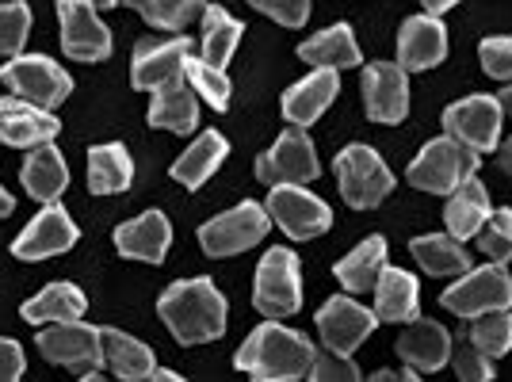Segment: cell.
I'll use <instances>...</instances> for the list:
<instances>
[{
  "instance_id": "1",
  "label": "cell",
  "mask_w": 512,
  "mask_h": 382,
  "mask_svg": "<svg viewBox=\"0 0 512 382\" xmlns=\"http://www.w3.org/2000/svg\"><path fill=\"white\" fill-rule=\"evenodd\" d=\"M234 363L245 375L264 382L302 379V375H310L314 344L302 337V333H295V329L279 325L276 318H268L264 325H256L253 333H249V340L237 348Z\"/></svg>"
},
{
  "instance_id": "2",
  "label": "cell",
  "mask_w": 512,
  "mask_h": 382,
  "mask_svg": "<svg viewBox=\"0 0 512 382\" xmlns=\"http://www.w3.org/2000/svg\"><path fill=\"white\" fill-rule=\"evenodd\" d=\"M157 314L180 344H207L226 333V298L211 279H180L157 302Z\"/></svg>"
},
{
  "instance_id": "3",
  "label": "cell",
  "mask_w": 512,
  "mask_h": 382,
  "mask_svg": "<svg viewBox=\"0 0 512 382\" xmlns=\"http://www.w3.org/2000/svg\"><path fill=\"white\" fill-rule=\"evenodd\" d=\"M478 161H482V153H474L448 134V138L428 142L417 153V161L409 165V184L417 191H428V195H451L467 176L478 172Z\"/></svg>"
},
{
  "instance_id": "4",
  "label": "cell",
  "mask_w": 512,
  "mask_h": 382,
  "mask_svg": "<svg viewBox=\"0 0 512 382\" xmlns=\"http://www.w3.org/2000/svg\"><path fill=\"white\" fill-rule=\"evenodd\" d=\"M39 352L54 367L73 371L77 379H96L104 367V348H100V329L85 321H50V329L39 333Z\"/></svg>"
},
{
  "instance_id": "5",
  "label": "cell",
  "mask_w": 512,
  "mask_h": 382,
  "mask_svg": "<svg viewBox=\"0 0 512 382\" xmlns=\"http://www.w3.org/2000/svg\"><path fill=\"white\" fill-rule=\"evenodd\" d=\"M253 302L264 318H291L302 306V276L299 256L291 249H268L256 268Z\"/></svg>"
},
{
  "instance_id": "6",
  "label": "cell",
  "mask_w": 512,
  "mask_h": 382,
  "mask_svg": "<svg viewBox=\"0 0 512 382\" xmlns=\"http://www.w3.org/2000/svg\"><path fill=\"white\" fill-rule=\"evenodd\" d=\"M337 180H341L344 203L356 207V211L379 207L394 191V176L386 169V161L371 146H360V142L337 153Z\"/></svg>"
},
{
  "instance_id": "7",
  "label": "cell",
  "mask_w": 512,
  "mask_h": 382,
  "mask_svg": "<svg viewBox=\"0 0 512 382\" xmlns=\"http://www.w3.org/2000/svg\"><path fill=\"white\" fill-rule=\"evenodd\" d=\"M0 81L8 85L12 96L20 100H31V104L54 111L58 104L69 100L73 92V81L58 62L50 58H39V54H23V58H12V62L0 69Z\"/></svg>"
},
{
  "instance_id": "8",
  "label": "cell",
  "mask_w": 512,
  "mask_h": 382,
  "mask_svg": "<svg viewBox=\"0 0 512 382\" xmlns=\"http://www.w3.org/2000/svg\"><path fill=\"white\" fill-rule=\"evenodd\" d=\"M318 176V149H314V142L306 138L302 127L283 130L276 138V146L256 157V180H264L268 188H276V184H302L306 188Z\"/></svg>"
},
{
  "instance_id": "9",
  "label": "cell",
  "mask_w": 512,
  "mask_h": 382,
  "mask_svg": "<svg viewBox=\"0 0 512 382\" xmlns=\"http://www.w3.org/2000/svg\"><path fill=\"white\" fill-rule=\"evenodd\" d=\"M268 226H272V214L260 203H241L234 211L211 218L203 230H199V245L207 256H237L245 249H253L256 241L268 237Z\"/></svg>"
},
{
  "instance_id": "10",
  "label": "cell",
  "mask_w": 512,
  "mask_h": 382,
  "mask_svg": "<svg viewBox=\"0 0 512 382\" xmlns=\"http://www.w3.org/2000/svg\"><path fill=\"white\" fill-rule=\"evenodd\" d=\"M440 302L459 318H478V314H490V310H505V306H512V279L497 260L490 268H474V272L467 268L463 279L451 283Z\"/></svg>"
},
{
  "instance_id": "11",
  "label": "cell",
  "mask_w": 512,
  "mask_h": 382,
  "mask_svg": "<svg viewBox=\"0 0 512 382\" xmlns=\"http://www.w3.org/2000/svg\"><path fill=\"white\" fill-rule=\"evenodd\" d=\"M264 207H268L279 230L287 237H295V241H310V237L325 234L333 226V211L302 184H276Z\"/></svg>"
},
{
  "instance_id": "12",
  "label": "cell",
  "mask_w": 512,
  "mask_h": 382,
  "mask_svg": "<svg viewBox=\"0 0 512 382\" xmlns=\"http://www.w3.org/2000/svg\"><path fill=\"white\" fill-rule=\"evenodd\" d=\"M62 20V50L77 62H104L111 54V31H107L92 0H58Z\"/></svg>"
},
{
  "instance_id": "13",
  "label": "cell",
  "mask_w": 512,
  "mask_h": 382,
  "mask_svg": "<svg viewBox=\"0 0 512 382\" xmlns=\"http://www.w3.org/2000/svg\"><path fill=\"white\" fill-rule=\"evenodd\" d=\"M444 130L474 153H490L501 142V104L493 96H467L444 111Z\"/></svg>"
},
{
  "instance_id": "14",
  "label": "cell",
  "mask_w": 512,
  "mask_h": 382,
  "mask_svg": "<svg viewBox=\"0 0 512 382\" xmlns=\"http://www.w3.org/2000/svg\"><path fill=\"white\" fill-rule=\"evenodd\" d=\"M77 237L81 234H77L73 218L65 214V207L50 203V207H43V211L35 214V218L27 222V230L12 241V256H20V260H50V256L69 253V249L77 245Z\"/></svg>"
},
{
  "instance_id": "15",
  "label": "cell",
  "mask_w": 512,
  "mask_h": 382,
  "mask_svg": "<svg viewBox=\"0 0 512 382\" xmlns=\"http://www.w3.org/2000/svg\"><path fill=\"white\" fill-rule=\"evenodd\" d=\"M192 58V43L180 35L169 43H138L134 46V62H130V81L142 92H157V88L172 85L184 77V65Z\"/></svg>"
},
{
  "instance_id": "16",
  "label": "cell",
  "mask_w": 512,
  "mask_h": 382,
  "mask_svg": "<svg viewBox=\"0 0 512 382\" xmlns=\"http://www.w3.org/2000/svg\"><path fill=\"white\" fill-rule=\"evenodd\" d=\"M375 310H363L356 298H329L318 310V329L325 348L352 356L363 340L375 333Z\"/></svg>"
},
{
  "instance_id": "17",
  "label": "cell",
  "mask_w": 512,
  "mask_h": 382,
  "mask_svg": "<svg viewBox=\"0 0 512 382\" xmlns=\"http://www.w3.org/2000/svg\"><path fill=\"white\" fill-rule=\"evenodd\" d=\"M363 104L375 123H402L409 115L406 69L394 62H375L363 69Z\"/></svg>"
},
{
  "instance_id": "18",
  "label": "cell",
  "mask_w": 512,
  "mask_h": 382,
  "mask_svg": "<svg viewBox=\"0 0 512 382\" xmlns=\"http://www.w3.org/2000/svg\"><path fill=\"white\" fill-rule=\"evenodd\" d=\"M62 123L46 111V107L20 100V96H4L0 100V142L12 149H35L58 138Z\"/></svg>"
},
{
  "instance_id": "19",
  "label": "cell",
  "mask_w": 512,
  "mask_h": 382,
  "mask_svg": "<svg viewBox=\"0 0 512 382\" xmlns=\"http://www.w3.org/2000/svg\"><path fill=\"white\" fill-rule=\"evenodd\" d=\"M448 54V31L440 16H409L398 31V65L409 73L432 69Z\"/></svg>"
},
{
  "instance_id": "20",
  "label": "cell",
  "mask_w": 512,
  "mask_h": 382,
  "mask_svg": "<svg viewBox=\"0 0 512 382\" xmlns=\"http://www.w3.org/2000/svg\"><path fill=\"white\" fill-rule=\"evenodd\" d=\"M337 88H341L337 69H314L310 77H302L299 85L287 88V96H283V119L291 127L318 123V115H325V107L337 100Z\"/></svg>"
},
{
  "instance_id": "21",
  "label": "cell",
  "mask_w": 512,
  "mask_h": 382,
  "mask_svg": "<svg viewBox=\"0 0 512 382\" xmlns=\"http://www.w3.org/2000/svg\"><path fill=\"white\" fill-rule=\"evenodd\" d=\"M172 245V226L161 211L138 214L134 222H123L115 230V249L127 260H146V264H161Z\"/></svg>"
},
{
  "instance_id": "22",
  "label": "cell",
  "mask_w": 512,
  "mask_h": 382,
  "mask_svg": "<svg viewBox=\"0 0 512 382\" xmlns=\"http://www.w3.org/2000/svg\"><path fill=\"white\" fill-rule=\"evenodd\" d=\"M409 329L398 337V356L406 360V367L421 371V375H432L440 371L444 363L451 360V337L440 321H425L413 318L406 321Z\"/></svg>"
},
{
  "instance_id": "23",
  "label": "cell",
  "mask_w": 512,
  "mask_h": 382,
  "mask_svg": "<svg viewBox=\"0 0 512 382\" xmlns=\"http://www.w3.org/2000/svg\"><path fill=\"white\" fill-rule=\"evenodd\" d=\"M299 58L310 69H352V65L363 62L360 43L352 35L348 23H337V27H325L314 39H306L299 46Z\"/></svg>"
},
{
  "instance_id": "24",
  "label": "cell",
  "mask_w": 512,
  "mask_h": 382,
  "mask_svg": "<svg viewBox=\"0 0 512 382\" xmlns=\"http://www.w3.org/2000/svg\"><path fill=\"white\" fill-rule=\"evenodd\" d=\"M421 306L417 279L402 268H383L375 279V318L379 321H413Z\"/></svg>"
},
{
  "instance_id": "25",
  "label": "cell",
  "mask_w": 512,
  "mask_h": 382,
  "mask_svg": "<svg viewBox=\"0 0 512 382\" xmlns=\"http://www.w3.org/2000/svg\"><path fill=\"white\" fill-rule=\"evenodd\" d=\"M226 153H230V142H226L218 130H203V134L195 138V146H188L176 157V165H172L176 184H184V188H203L214 176V169L226 161Z\"/></svg>"
},
{
  "instance_id": "26",
  "label": "cell",
  "mask_w": 512,
  "mask_h": 382,
  "mask_svg": "<svg viewBox=\"0 0 512 382\" xmlns=\"http://www.w3.org/2000/svg\"><path fill=\"white\" fill-rule=\"evenodd\" d=\"M23 188L31 199H39V203H58V195L65 191L69 184V172H65V161L62 153L43 142V146L31 149V157L23 161Z\"/></svg>"
},
{
  "instance_id": "27",
  "label": "cell",
  "mask_w": 512,
  "mask_h": 382,
  "mask_svg": "<svg viewBox=\"0 0 512 382\" xmlns=\"http://www.w3.org/2000/svg\"><path fill=\"white\" fill-rule=\"evenodd\" d=\"M444 218H448V234L467 241L482 230V222L490 218V195L482 188V180L467 176L459 188L451 191L448 207H444Z\"/></svg>"
},
{
  "instance_id": "28",
  "label": "cell",
  "mask_w": 512,
  "mask_h": 382,
  "mask_svg": "<svg viewBox=\"0 0 512 382\" xmlns=\"http://www.w3.org/2000/svg\"><path fill=\"white\" fill-rule=\"evenodd\" d=\"M134 180V161H130L127 146L107 142V146L88 149V188L92 195H119L130 188Z\"/></svg>"
},
{
  "instance_id": "29",
  "label": "cell",
  "mask_w": 512,
  "mask_h": 382,
  "mask_svg": "<svg viewBox=\"0 0 512 382\" xmlns=\"http://www.w3.org/2000/svg\"><path fill=\"white\" fill-rule=\"evenodd\" d=\"M199 123V104H195V88L184 81L157 88L150 104V127H165L172 134H192Z\"/></svg>"
},
{
  "instance_id": "30",
  "label": "cell",
  "mask_w": 512,
  "mask_h": 382,
  "mask_svg": "<svg viewBox=\"0 0 512 382\" xmlns=\"http://www.w3.org/2000/svg\"><path fill=\"white\" fill-rule=\"evenodd\" d=\"M100 348H104V363L119 379L138 382L153 375V352L142 340L127 337L119 329H100Z\"/></svg>"
},
{
  "instance_id": "31",
  "label": "cell",
  "mask_w": 512,
  "mask_h": 382,
  "mask_svg": "<svg viewBox=\"0 0 512 382\" xmlns=\"http://www.w3.org/2000/svg\"><path fill=\"white\" fill-rule=\"evenodd\" d=\"M88 298L73 283H50L35 298L23 302V318L31 325H50V321H77L85 314Z\"/></svg>"
},
{
  "instance_id": "32",
  "label": "cell",
  "mask_w": 512,
  "mask_h": 382,
  "mask_svg": "<svg viewBox=\"0 0 512 382\" xmlns=\"http://www.w3.org/2000/svg\"><path fill=\"white\" fill-rule=\"evenodd\" d=\"M409 253H413V260L425 268L428 276H463L470 268V253L463 249V241L451 234L417 237V241H409Z\"/></svg>"
},
{
  "instance_id": "33",
  "label": "cell",
  "mask_w": 512,
  "mask_h": 382,
  "mask_svg": "<svg viewBox=\"0 0 512 382\" xmlns=\"http://www.w3.org/2000/svg\"><path fill=\"white\" fill-rule=\"evenodd\" d=\"M386 268V241L383 237H367L363 245H356L352 253L337 264V279L352 295H363V291H375V279Z\"/></svg>"
},
{
  "instance_id": "34",
  "label": "cell",
  "mask_w": 512,
  "mask_h": 382,
  "mask_svg": "<svg viewBox=\"0 0 512 382\" xmlns=\"http://www.w3.org/2000/svg\"><path fill=\"white\" fill-rule=\"evenodd\" d=\"M241 23L226 12V8H218V4H207L203 8V58L218 69H226L230 58H234L237 43H241Z\"/></svg>"
},
{
  "instance_id": "35",
  "label": "cell",
  "mask_w": 512,
  "mask_h": 382,
  "mask_svg": "<svg viewBox=\"0 0 512 382\" xmlns=\"http://www.w3.org/2000/svg\"><path fill=\"white\" fill-rule=\"evenodd\" d=\"M123 4H130L142 20L161 27V31H184L207 8V0H123Z\"/></svg>"
},
{
  "instance_id": "36",
  "label": "cell",
  "mask_w": 512,
  "mask_h": 382,
  "mask_svg": "<svg viewBox=\"0 0 512 382\" xmlns=\"http://www.w3.org/2000/svg\"><path fill=\"white\" fill-rule=\"evenodd\" d=\"M184 77L195 88V96H203L214 111H226L230 107V77H226V69L211 65L207 58H188Z\"/></svg>"
},
{
  "instance_id": "37",
  "label": "cell",
  "mask_w": 512,
  "mask_h": 382,
  "mask_svg": "<svg viewBox=\"0 0 512 382\" xmlns=\"http://www.w3.org/2000/svg\"><path fill=\"white\" fill-rule=\"evenodd\" d=\"M470 340H474L490 360L493 356H505L512 348V306L478 314V318H474V329H470Z\"/></svg>"
},
{
  "instance_id": "38",
  "label": "cell",
  "mask_w": 512,
  "mask_h": 382,
  "mask_svg": "<svg viewBox=\"0 0 512 382\" xmlns=\"http://www.w3.org/2000/svg\"><path fill=\"white\" fill-rule=\"evenodd\" d=\"M27 31H31V8L23 0L0 4V58L20 54L27 43Z\"/></svg>"
},
{
  "instance_id": "39",
  "label": "cell",
  "mask_w": 512,
  "mask_h": 382,
  "mask_svg": "<svg viewBox=\"0 0 512 382\" xmlns=\"http://www.w3.org/2000/svg\"><path fill=\"white\" fill-rule=\"evenodd\" d=\"M474 237L490 260H497V264L512 260V211H490V218L482 222V230Z\"/></svg>"
},
{
  "instance_id": "40",
  "label": "cell",
  "mask_w": 512,
  "mask_h": 382,
  "mask_svg": "<svg viewBox=\"0 0 512 382\" xmlns=\"http://www.w3.org/2000/svg\"><path fill=\"white\" fill-rule=\"evenodd\" d=\"M451 363H455V371H459V379H470V382H486L493 379V363L490 356L467 337H459L451 344Z\"/></svg>"
},
{
  "instance_id": "41",
  "label": "cell",
  "mask_w": 512,
  "mask_h": 382,
  "mask_svg": "<svg viewBox=\"0 0 512 382\" xmlns=\"http://www.w3.org/2000/svg\"><path fill=\"white\" fill-rule=\"evenodd\" d=\"M478 54H482V69L493 81H512V35H493L478 46Z\"/></svg>"
},
{
  "instance_id": "42",
  "label": "cell",
  "mask_w": 512,
  "mask_h": 382,
  "mask_svg": "<svg viewBox=\"0 0 512 382\" xmlns=\"http://www.w3.org/2000/svg\"><path fill=\"white\" fill-rule=\"evenodd\" d=\"M310 379H337V382H352L360 379V367L341 356V352H333V348H325V352H314V363H310Z\"/></svg>"
},
{
  "instance_id": "43",
  "label": "cell",
  "mask_w": 512,
  "mask_h": 382,
  "mask_svg": "<svg viewBox=\"0 0 512 382\" xmlns=\"http://www.w3.org/2000/svg\"><path fill=\"white\" fill-rule=\"evenodd\" d=\"M256 12L272 16L283 27H302L306 16H310V0H249Z\"/></svg>"
},
{
  "instance_id": "44",
  "label": "cell",
  "mask_w": 512,
  "mask_h": 382,
  "mask_svg": "<svg viewBox=\"0 0 512 382\" xmlns=\"http://www.w3.org/2000/svg\"><path fill=\"white\" fill-rule=\"evenodd\" d=\"M23 367H27V360H23L20 344H16V340H8V337H0V382L20 379Z\"/></svg>"
},
{
  "instance_id": "45",
  "label": "cell",
  "mask_w": 512,
  "mask_h": 382,
  "mask_svg": "<svg viewBox=\"0 0 512 382\" xmlns=\"http://www.w3.org/2000/svg\"><path fill=\"white\" fill-rule=\"evenodd\" d=\"M459 0H421V8H425L428 16H444L448 8H455Z\"/></svg>"
},
{
  "instance_id": "46",
  "label": "cell",
  "mask_w": 512,
  "mask_h": 382,
  "mask_svg": "<svg viewBox=\"0 0 512 382\" xmlns=\"http://www.w3.org/2000/svg\"><path fill=\"white\" fill-rule=\"evenodd\" d=\"M12 207H16V199L0 188V218H4V214H12Z\"/></svg>"
},
{
  "instance_id": "47",
  "label": "cell",
  "mask_w": 512,
  "mask_h": 382,
  "mask_svg": "<svg viewBox=\"0 0 512 382\" xmlns=\"http://www.w3.org/2000/svg\"><path fill=\"white\" fill-rule=\"evenodd\" d=\"M501 169L512 172V138L505 142V146H501Z\"/></svg>"
},
{
  "instance_id": "48",
  "label": "cell",
  "mask_w": 512,
  "mask_h": 382,
  "mask_svg": "<svg viewBox=\"0 0 512 382\" xmlns=\"http://www.w3.org/2000/svg\"><path fill=\"white\" fill-rule=\"evenodd\" d=\"M497 104H501V111H505V115L512 119V85L505 88V92H501V100H497Z\"/></svg>"
},
{
  "instance_id": "49",
  "label": "cell",
  "mask_w": 512,
  "mask_h": 382,
  "mask_svg": "<svg viewBox=\"0 0 512 382\" xmlns=\"http://www.w3.org/2000/svg\"><path fill=\"white\" fill-rule=\"evenodd\" d=\"M150 379H157V382H176L180 379V375H176V371H157V367H153V375Z\"/></svg>"
},
{
  "instance_id": "50",
  "label": "cell",
  "mask_w": 512,
  "mask_h": 382,
  "mask_svg": "<svg viewBox=\"0 0 512 382\" xmlns=\"http://www.w3.org/2000/svg\"><path fill=\"white\" fill-rule=\"evenodd\" d=\"M92 4H96V8H115L119 0H92Z\"/></svg>"
}]
</instances>
